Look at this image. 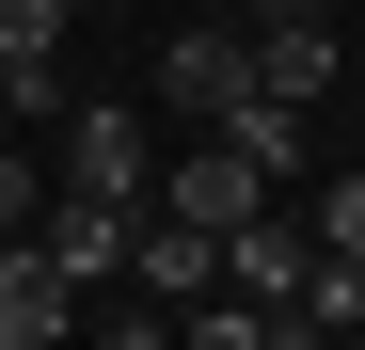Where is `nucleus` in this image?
Segmentation results:
<instances>
[{
  "label": "nucleus",
  "instance_id": "obj_1",
  "mask_svg": "<svg viewBox=\"0 0 365 350\" xmlns=\"http://www.w3.org/2000/svg\"><path fill=\"white\" fill-rule=\"evenodd\" d=\"M143 96H159V128H238V111H255V32H222V16L159 32L143 48Z\"/></svg>",
  "mask_w": 365,
  "mask_h": 350
},
{
  "label": "nucleus",
  "instance_id": "obj_10",
  "mask_svg": "<svg viewBox=\"0 0 365 350\" xmlns=\"http://www.w3.org/2000/svg\"><path fill=\"white\" fill-rule=\"evenodd\" d=\"M349 80H365V32H349Z\"/></svg>",
  "mask_w": 365,
  "mask_h": 350
},
{
  "label": "nucleus",
  "instance_id": "obj_9",
  "mask_svg": "<svg viewBox=\"0 0 365 350\" xmlns=\"http://www.w3.org/2000/svg\"><path fill=\"white\" fill-rule=\"evenodd\" d=\"M270 16H334V0H255V32H270Z\"/></svg>",
  "mask_w": 365,
  "mask_h": 350
},
{
  "label": "nucleus",
  "instance_id": "obj_7",
  "mask_svg": "<svg viewBox=\"0 0 365 350\" xmlns=\"http://www.w3.org/2000/svg\"><path fill=\"white\" fill-rule=\"evenodd\" d=\"M334 64H349V48H334V16H270V32H255V80H270V96H302V111L334 96Z\"/></svg>",
  "mask_w": 365,
  "mask_h": 350
},
{
  "label": "nucleus",
  "instance_id": "obj_8",
  "mask_svg": "<svg viewBox=\"0 0 365 350\" xmlns=\"http://www.w3.org/2000/svg\"><path fill=\"white\" fill-rule=\"evenodd\" d=\"M318 239H334V255H365V175H318Z\"/></svg>",
  "mask_w": 365,
  "mask_h": 350
},
{
  "label": "nucleus",
  "instance_id": "obj_5",
  "mask_svg": "<svg viewBox=\"0 0 365 350\" xmlns=\"http://www.w3.org/2000/svg\"><path fill=\"white\" fill-rule=\"evenodd\" d=\"M64 16L80 0H0V128H32V111H64Z\"/></svg>",
  "mask_w": 365,
  "mask_h": 350
},
{
  "label": "nucleus",
  "instance_id": "obj_2",
  "mask_svg": "<svg viewBox=\"0 0 365 350\" xmlns=\"http://www.w3.org/2000/svg\"><path fill=\"white\" fill-rule=\"evenodd\" d=\"M48 175H64V191H159V96H64V159H48Z\"/></svg>",
  "mask_w": 365,
  "mask_h": 350
},
{
  "label": "nucleus",
  "instance_id": "obj_3",
  "mask_svg": "<svg viewBox=\"0 0 365 350\" xmlns=\"http://www.w3.org/2000/svg\"><path fill=\"white\" fill-rule=\"evenodd\" d=\"M270 191H286V175L238 144V128H191V144L159 159V207H175V223H207V239H238V223H255Z\"/></svg>",
  "mask_w": 365,
  "mask_h": 350
},
{
  "label": "nucleus",
  "instance_id": "obj_4",
  "mask_svg": "<svg viewBox=\"0 0 365 350\" xmlns=\"http://www.w3.org/2000/svg\"><path fill=\"white\" fill-rule=\"evenodd\" d=\"M302 271H318V207L270 191V207L222 239V286H238V303H286V334H302Z\"/></svg>",
  "mask_w": 365,
  "mask_h": 350
},
{
  "label": "nucleus",
  "instance_id": "obj_6",
  "mask_svg": "<svg viewBox=\"0 0 365 350\" xmlns=\"http://www.w3.org/2000/svg\"><path fill=\"white\" fill-rule=\"evenodd\" d=\"M48 334H80V271L48 239H0V350H48Z\"/></svg>",
  "mask_w": 365,
  "mask_h": 350
}]
</instances>
